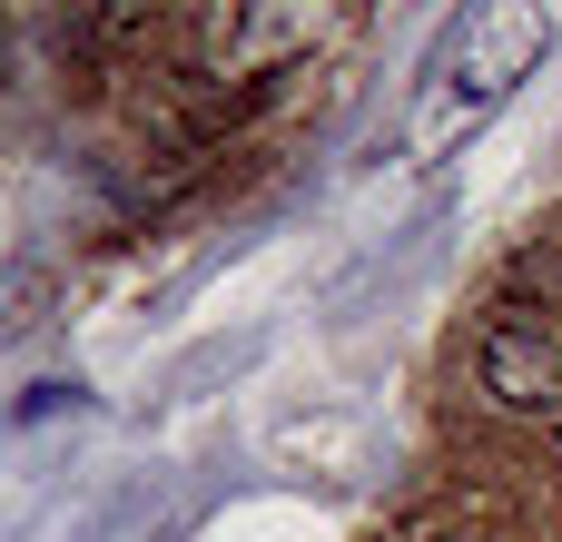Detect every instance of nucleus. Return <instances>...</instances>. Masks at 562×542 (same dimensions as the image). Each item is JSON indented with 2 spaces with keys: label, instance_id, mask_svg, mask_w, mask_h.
Masks as SVG:
<instances>
[{
  "label": "nucleus",
  "instance_id": "nucleus-3",
  "mask_svg": "<svg viewBox=\"0 0 562 542\" xmlns=\"http://www.w3.org/2000/svg\"><path fill=\"white\" fill-rule=\"evenodd\" d=\"M336 30H346L336 10H207L198 20V69L207 79H267L277 59H296Z\"/></svg>",
  "mask_w": 562,
  "mask_h": 542
},
{
  "label": "nucleus",
  "instance_id": "nucleus-1",
  "mask_svg": "<svg viewBox=\"0 0 562 542\" xmlns=\"http://www.w3.org/2000/svg\"><path fill=\"white\" fill-rule=\"evenodd\" d=\"M543 49H553V20H543V0H464L445 30H435V49H425V69H415V109H405V158L415 168H435V158H454L533 69H543Z\"/></svg>",
  "mask_w": 562,
  "mask_h": 542
},
{
  "label": "nucleus",
  "instance_id": "nucleus-2",
  "mask_svg": "<svg viewBox=\"0 0 562 542\" xmlns=\"http://www.w3.org/2000/svg\"><path fill=\"white\" fill-rule=\"evenodd\" d=\"M474 385H484V405L562 434V316L553 306H494L474 326Z\"/></svg>",
  "mask_w": 562,
  "mask_h": 542
}]
</instances>
